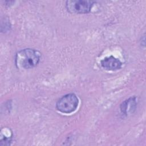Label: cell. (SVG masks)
I'll list each match as a JSON object with an SVG mask.
<instances>
[{"label": "cell", "mask_w": 146, "mask_h": 146, "mask_svg": "<svg viewBox=\"0 0 146 146\" xmlns=\"http://www.w3.org/2000/svg\"><path fill=\"white\" fill-rule=\"evenodd\" d=\"M40 59V54L39 51L32 48H26L17 52L15 63L18 68L30 69L37 66Z\"/></svg>", "instance_id": "1"}, {"label": "cell", "mask_w": 146, "mask_h": 146, "mask_svg": "<svg viewBox=\"0 0 146 146\" xmlns=\"http://www.w3.org/2000/svg\"><path fill=\"white\" fill-rule=\"evenodd\" d=\"M79 104V100L74 94H68L60 98L56 104V109L64 113L74 112Z\"/></svg>", "instance_id": "2"}, {"label": "cell", "mask_w": 146, "mask_h": 146, "mask_svg": "<svg viewBox=\"0 0 146 146\" xmlns=\"http://www.w3.org/2000/svg\"><path fill=\"white\" fill-rule=\"evenodd\" d=\"M94 2L91 1H67L66 7L68 11L75 14H86L91 11Z\"/></svg>", "instance_id": "3"}, {"label": "cell", "mask_w": 146, "mask_h": 146, "mask_svg": "<svg viewBox=\"0 0 146 146\" xmlns=\"http://www.w3.org/2000/svg\"><path fill=\"white\" fill-rule=\"evenodd\" d=\"M102 66L106 70L115 71L120 69L121 67V62L113 56L105 58L101 61Z\"/></svg>", "instance_id": "4"}, {"label": "cell", "mask_w": 146, "mask_h": 146, "mask_svg": "<svg viewBox=\"0 0 146 146\" xmlns=\"http://www.w3.org/2000/svg\"><path fill=\"white\" fill-rule=\"evenodd\" d=\"M135 105L136 103L135 99L131 98L123 103L121 105V111L123 113L127 114L128 112L132 111V108L134 109L133 107L135 106Z\"/></svg>", "instance_id": "5"}]
</instances>
